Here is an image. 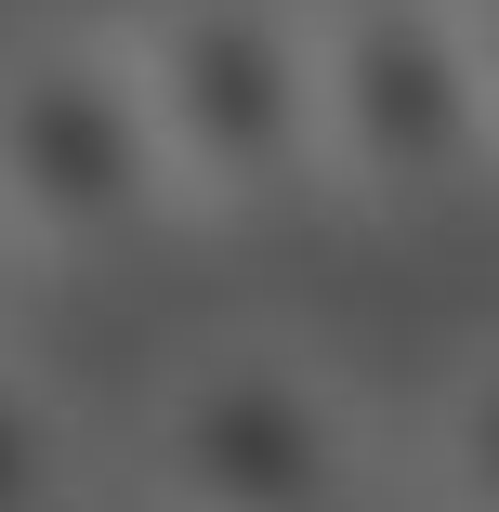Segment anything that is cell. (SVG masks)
<instances>
[{"mask_svg":"<svg viewBox=\"0 0 499 512\" xmlns=\"http://www.w3.org/2000/svg\"><path fill=\"white\" fill-rule=\"evenodd\" d=\"M447 499L460 512H499V355L447 394Z\"/></svg>","mask_w":499,"mask_h":512,"instance_id":"6","label":"cell"},{"mask_svg":"<svg viewBox=\"0 0 499 512\" xmlns=\"http://www.w3.org/2000/svg\"><path fill=\"white\" fill-rule=\"evenodd\" d=\"M171 197H276L316 171V14L303 0H171L132 40Z\"/></svg>","mask_w":499,"mask_h":512,"instance_id":"1","label":"cell"},{"mask_svg":"<svg viewBox=\"0 0 499 512\" xmlns=\"http://www.w3.org/2000/svg\"><path fill=\"white\" fill-rule=\"evenodd\" d=\"M171 211L132 40H40L0 66V224L27 250H119Z\"/></svg>","mask_w":499,"mask_h":512,"instance_id":"2","label":"cell"},{"mask_svg":"<svg viewBox=\"0 0 499 512\" xmlns=\"http://www.w3.org/2000/svg\"><path fill=\"white\" fill-rule=\"evenodd\" d=\"M460 40H473V79H486V119H499V0H460Z\"/></svg>","mask_w":499,"mask_h":512,"instance_id":"7","label":"cell"},{"mask_svg":"<svg viewBox=\"0 0 499 512\" xmlns=\"http://www.w3.org/2000/svg\"><path fill=\"white\" fill-rule=\"evenodd\" d=\"M14 276H27V237H14V224H0V302H14Z\"/></svg>","mask_w":499,"mask_h":512,"instance_id":"8","label":"cell"},{"mask_svg":"<svg viewBox=\"0 0 499 512\" xmlns=\"http://www.w3.org/2000/svg\"><path fill=\"white\" fill-rule=\"evenodd\" d=\"M158 486L171 512H342L355 421L303 355H211L158 407Z\"/></svg>","mask_w":499,"mask_h":512,"instance_id":"4","label":"cell"},{"mask_svg":"<svg viewBox=\"0 0 499 512\" xmlns=\"http://www.w3.org/2000/svg\"><path fill=\"white\" fill-rule=\"evenodd\" d=\"M0 512H66V421L27 368H0Z\"/></svg>","mask_w":499,"mask_h":512,"instance_id":"5","label":"cell"},{"mask_svg":"<svg viewBox=\"0 0 499 512\" xmlns=\"http://www.w3.org/2000/svg\"><path fill=\"white\" fill-rule=\"evenodd\" d=\"M499 145L460 0H342L316 14V171L355 197H447Z\"/></svg>","mask_w":499,"mask_h":512,"instance_id":"3","label":"cell"}]
</instances>
